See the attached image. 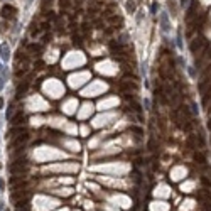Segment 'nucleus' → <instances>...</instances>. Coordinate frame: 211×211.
Returning a JSON list of instances; mask_svg holds the SVG:
<instances>
[{
	"label": "nucleus",
	"instance_id": "f257e3e1",
	"mask_svg": "<svg viewBox=\"0 0 211 211\" xmlns=\"http://www.w3.org/2000/svg\"><path fill=\"white\" fill-rule=\"evenodd\" d=\"M0 56H2L3 61H9V58H10V49H9V44L7 42H2L0 44Z\"/></svg>",
	"mask_w": 211,
	"mask_h": 211
},
{
	"label": "nucleus",
	"instance_id": "f03ea898",
	"mask_svg": "<svg viewBox=\"0 0 211 211\" xmlns=\"http://www.w3.org/2000/svg\"><path fill=\"white\" fill-rule=\"evenodd\" d=\"M15 211H29V204H27V203H24V204H22V206H17V210Z\"/></svg>",
	"mask_w": 211,
	"mask_h": 211
},
{
	"label": "nucleus",
	"instance_id": "7ed1b4c3",
	"mask_svg": "<svg viewBox=\"0 0 211 211\" xmlns=\"http://www.w3.org/2000/svg\"><path fill=\"white\" fill-rule=\"evenodd\" d=\"M0 108H3V100L0 98Z\"/></svg>",
	"mask_w": 211,
	"mask_h": 211
},
{
	"label": "nucleus",
	"instance_id": "20e7f679",
	"mask_svg": "<svg viewBox=\"0 0 211 211\" xmlns=\"http://www.w3.org/2000/svg\"><path fill=\"white\" fill-rule=\"evenodd\" d=\"M2 188H3V182H2V181H0V191H2Z\"/></svg>",
	"mask_w": 211,
	"mask_h": 211
}]
</instances>
